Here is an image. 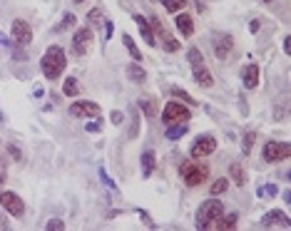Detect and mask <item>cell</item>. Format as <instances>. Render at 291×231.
<instances>
[{"label":"cell","mask_w":291,"mask_h":231,"mask_svg":"<svg viewBox=\"0 0 291 231\" xmlns=\"http://www.w3.org/2000/svg\"><path fill=\"white\" fill-rule=\"evenodd\" d=\"M65 65H67V60H65V50L58 47V45H50L47 53H45L42 60H40L42 75L47 77V80H58V77L65 72Z\"/></svg>","instance_id":"obj_1"},{"label":"cell","mask_w":291,"mask_h":231,"mask_svg":"<svg viewBox=\"0 0 291 231\" xmlns=\"http://www.w3.org/2000/svg\"><path fill=\"white\" fill-rule=\"evenodd\" d=\"M224 214V207H222V201H216V199H209V201H204L202 207H199V212H197V229H212L214 221L219 219Z\"/></svg>","instance_id":"obj_2"},{"label":"cell","mask_w":291,"mask_h":231,"mask_svg":"<svg viewBox=\"0 0 291 231\" xmlns=\"http://www.w3.org/2000/svg\"><path fill=\"white\" fill-rule=\"evenodd\" d=\"M179 174H182L187 187H199V184H204L209 179V167L202 164V162H184Z\"/></svg>","instance_id":"obj_3"},{"label":"cell","mask_w":291,"mask_h":231,"mask_svg":"<svg viewBox=\"0 0 291 231\" xmlns=\"http://www.w3.org/2000/svg\"><path fill=\"white\" fill-rule=\"evenodd\" d=\"M187 58H189V65H192V72H194V82H199L202 87H212L214 85V77L212 72L207 70V65H204V58H202V53L192 47L189 53H187Z\"/></svg>","instance_id":"obj_4"},{"label":"cell","mask_w":291,"mask_h":231,"mask_svg":"<svg viewBox=\"0 0 291 231\" xmlns=\"http://www.w3.org/2000/svg\"><path fill=\"white\" fill-rule=\"evenodd\" d=\"M261 157H264V162H269V164L286 162V159L291 157V144L289 142H266Z\"/></svg>","instance_id":"obj_5"},{"label":"cell","mask_w":291,"mask_h":231,"mask_svg":"<svg viewBox=\"0 0 291 231\" xmlns=\"http://www.w3.org/2000/svg\"><path fill=\"white\" fill-rule=\"evenodd\" d=\"M150 20V28H152V33L155 35H159V42H162V47L167 50V53H177L179 47H182V42H177L172 35H169V30L162 25V20L159 18H147Z\"/></svg>","instance_id":"obj_6"},{"label":"cell","mask_w":291,"mask_h":231,"mask_svg":"<svg viewBox=\"0 0 291 231\" xmlns=\"http://www.w3.org/2000/svg\"><path fill=\"white\" fill-rule=\"evenodd\" d=\"M189 107L182 105V102H167L164 112H162V119L164 124H177V122H189Z\"/></svg>","instance_id":"obj_7"},{"label":"cell","mask_w":291,"mask_h":231,"mask_svg":"<svg viewBox=\"0 0 291 231\" xmlns=\"http://www.w3.org/2000/svg\"><path fill=\"white\" fill-rule=\"evenodd\" d=\"M214 149H216V139L212 135H202L194 139L189 154H192V159H202V157H209Z\"/></svg>","instance_id":"obj_8"},{"label":"cell","mask_w":291,"mask_h":231,"mask_svg":"<svg viewBox=\"0 0 291 231\" xmlns=\"http://www.w3.org/2000/svg\"><path fill=\"white\" fill-rule=\"evenodd\" d=\"M0 207L10 216H22L25 214V204L15 192H0Z\"/></svg>","instance_id":"obj_9"},{"label":"cell","mask_w":291,"mask_h":231,"mask_svg":"<svg viewBox=\"0 0 291 231\" xmlns=\"http://www.w3.org/2000/svg\"><path fill=\"white\" fill-rule=\"evenodd\" d=\"M13 42L15 45H30L33 42V28L25 20H13Z\"/></svg>","instance_id":"obj_10"},{"label":"cell","mask_w":291,"mask_h":231,"mask_svg":"<svg viewBox=\"0 0 291 231\" xmlns=\"http://www.w3.org/2000/svg\"><path fill=\"white\" fill-rule=\"evenodd\" d=\"M90 42H92V33L90 28H80L72 38V55H85L90 50Z\"/></svg>","instance_id":"obj_11"},{"label":"cell","mask_w":291,"mask_h":231,"mask_svg":"<svg viewBox=\"0 0 291 231\" xmlns=\"http://www.w3.org/2000/svg\"><path fill=\"white\" fill-rule=\"evenodd\" d=\"M212 47H214V55H216V58L227 60L229 58V53H232V47H234V40L229 38V35H224V33H219V35H214Z\"/></svg>","instance_id":"obj_12"},{"label":"cell","mask_w":291,"mask_h":231,"mask_svg":"<svg viewBox=\"0 0 291 231\" xmlns=\"http://www.w3.org/2000/svg\"><path fill=\"white\" fill-rule=\"evenodd\" d=\"M70 115L72 117H92L100 115V105L97 102H72L70 105Z\"/></svg>","instance_id":"obj_13"},{"label":"cell","mask_w":291,"mask_h":231,"mask_svg":"<svg viewBox=\"0 0 291 231\" xmlns=\"http://www.w3.org/2000/svg\"><path fill=\"white\" fill-rule=\"evenodd\" d=\"M284 226V229H291V221H289V216L284 212H269V214H264V219H261V226Z\"/></svg>","instance_id":"obj_14"},{"label":"cell","mask_w":291,"mask_h":231,"mask_svg":"<svg viewBox=\"0 0 291 231\" xmlns=\"http://www.w3.org/2000/svg\"><path fill=\"white\" fill-rule=\"evenodd\" d=\"M241 82H244L247 90H254V87L259 85V65H256V62H249V65L241 70Z\"/></svg>","instance_id":"obj_15"},{"label":"cell","mask_w":291,"mask_h":231,"mask_svg":"<svg viewBox=\"0 0 291 231\" xmlns=\"http://www.w3.org/2000/svg\"><path fill=\"white\" fill-rule=\"evenodd\" d=\"M135 22H137V28H139V33H142V38H144V42L150 47H155L157 38H155V33H152V28H150V20L144 18V15H135Z\"/></svg>","instance_id":"obj_16"},{"label":"cell","mask_w":291,"mask_h":231,"mask_svg":"<svg viewBox=\"0 0 291 231\" xmlns=\"http://www.w3.org/2000/svg\"><path fill=\"white\" fill-rule=\"evenodd\" d=\"M175 25H177V30H179L184 38H192V35H194V20L189 18V15H177Z\"/></svg>","instance_id":"obj_17"},{"label":"cell","mask_w":291,"mask_h":231,"mask_svg":"<svg viewBox=\"0 0 291 231\" xmlns=\"http://www.w3.org/2000/svg\"><path fill=\"white\" fill-rule=\"evenodd\" d=\"M236 219H239L236 214H227V216L222 214V216H219V219L214 221V229H222V231H232V229H236Z\"/></svg>","instance_id":"obj_18"},{"label":"cell","mask_w":291,"mask_h":231,"mask_svg":"<svg viewBox=\"0 0 291 231\" xmlns=\"http://www.w3.org/2000/svg\"><path fill=\"white\" fill-rule=\"evenodd\" d=\"M155 164H157V159H155V152H147L142 154V176H152V172H155Z\"/></svg>","instance_id":"obj_19"},{"label":"cell","mask_w":291,"mask_h":231,"mask_svg":"<svg viewBox=\"0 0 291 231\" xmlns=\"http://www.w3.org/2000/svg\"><path fill=\"white\" fill-rule=\"evenodd\" d=\"M167 139H179L187 135V122H177V124H167Z\"/></svg>","instance_id":"obj_20"},{"label":"cell","mask_w":291,"mask_h":231,"mask_svg":"<svg viewBox=\"0 0 291 231\" xmlns=\"http://www.w3.org/2000/svg\"><path fill=\"white\" fill-rule=\"evenodd\" d=\"M127 77H130L132 82H137V85H142V82L147 80V72H144V70H142L137 62H132V65L127 67Z\"/></svg>","instance_id":"obj_21"},{"label":"cell","mask_w":291,"mask_h":231,"mask_svg":"<svg viewBox=\"0 0 291 231\" xmlns=\"http://www.w3.org/2000/svg\"><path fill=\"white\" fill-rule=\"evenodd\" d=\"M229 172H232L236 187H244V184H247V174H244V167H241L239 162H234L232 167H229Z\"/></svg>","instance_id":"obj_22"},{"label":"cell","mask_w":291,"mask_h":231,"mask_svg":"<svg viewBox=\"0 0 291 231\" xmlns=\"http://www.w3.org/2000/svg\"><path fill=\"white\" fill-rule=\"evenodd\" d=\"M139 107H142V112H144V115L155 119V115H157V102L152 99V97H142V99H139Z\"/></svg>","instance_id":"obj_23"},{"label":"cell","mask_w":291,"mask_h":231,"mask_svg":"<svg viewBox=\"0 0 291 231\" xmlns=\"http://www.w3.org/2000/svg\"><path fill=\"white\" fill-rule=\"evenodd\" d=\"M122 42H125V47L130 50V55L135 58V62H142V53H139V47L135 45V40H132V35H122Z\"/></svg>","instance_id":"obj_24"},{"label":"cell","mask_w":291,"mask_h":231,"mask_svg":"<svg viewBox=\"0 0 291 231\" xmlns=\"http://www.w3.org/2000/svg\"><path fill=\"white\" fill-rule=\"evenodd\" d=\"M172 97H175V99H179L182 105H189V107H192V105H197V99H194L189 92H184L182 87H172Z\"/></svg>","instance_id":"obj_25"},{"label":"cell","mask_w":291,"mask_h":231,"mask_svg":"<svg viewBox=\"0 0 291 231\" xmlns=\"http://www.w3.org/2000/svg\"><path fill=\"white\" fill-rule=\"evenodd\" d=\"M62 92H65L67 97H75V95H78V92H80L78 80H75V77H67V80H65V85H62Z\"/></svg>","instance_id":"obj_26"},{"label":"cell","mask_w":291,"mask_h":231,"mask_svg":"<svg viewBox=\"0 0 291 231\" xmlns=\"http://www.w3.org/2000/svg\"><path fill=\"white\" fill-rule=\"evenodd\" d=\"M162 5H164V10H169V13H179V10L187 5V0H162Z\"/></svg>","instance_id":"obj_27"},{"label":"cell","mask_w":291,"mask_h":231,"mask_svg":"<svg viewBox=\"0 0 291 231\" xmlns=\"http://www.w3.org/2000/svg\"><path fill=\"white\" fill-rule=\"evenodd\" d=\"M227 189H229V182H227V179H216L209 192H212V196H219V194H224Z\"/></svg>","instance_id":"obj_28"},{"label":"cell","mask_w":291,"mask_h":231,"mask_svg":"<svg viewBox=\"0 0 291 231\" xmlns=\"http://www.w3.org/2000/svg\"><path fill=\"white\" fill-rule=\"evenodd\" d=\"M254 139H256V135H254L252 130H247V135H244V144H241V152H244V154H252Z\"/></svg>","instance_id":"obj_29"},{"label":"cell","mask_w":291,"mask_h":231,"mask_svg":"<svg viewBox=\"0 0 291 231\" xmlns=\"http://www.w3.org/2000/svg\"><path fill=\"white\" fill-rule=\"evenodd\" d=\"M75 22H78V20H75V15H72V13H67V15L62 18V22L58 25V33H60V30H67V28H72Z\"/></svg>","instance_id":"obj_30"},{"label":"cell","mask_w":291,"mask_h":231,"mask_svg":"<svg viewBox=\"0 0 291 231\" xmlns=\"http://www.w3.org/2000/svg\"><path fill=\"white\" fill-rule=\"evenodd\" d=\"M87 20H90V22H95V25H100V22H105V20H102V10H100V8H95V10H90V13H87Z\"/></svg>","instance_id":"obj_31"},{"label":"cell","mask_w":291,"mask_h":231,"mask_svg":"<svg viewBox=\"0 0 291 231\" xmlns=\"http://www.w3.org/2000/svg\"><path fill=\"white\" fill-rule=\"evenodd\" d=\"M100 179H102V182H105L110 189H117V184L112 182V179H110V176H107V172H105V169H100Z\"/></svg>","instance_id":"obj_32"},{"label":"cell","mask_w":291,"mask_h":231,"mask_svg":"<svg viewBox=\"0 0 291 231\" xmlns=\"http://www.w3.org/2000/svg\"><path fill=\"white\" fill-rule=\"evenodd\" d=\"M122 119H125V115H122L119 110H112V115H110V122H112V124H122Z\"/></svg>","instance_id":"obj_33"},{"label":"cell","mask_w":291,"mask_h":231,"mask_svg":"<svg viewBox=\"0 0 291 231\" xmlns=\"http://www.w3.org/2000/svg\"><path fill=\"white\" fill-rule=\"evenodd\" d=\"M45 229H50V231H53V229H65V224H62V221H60V219H53V221H47V226H45Z\"/></svg>","instance_id":"obj_34"},{"label":"cell","mask_w":291,"mask_h":231,"mask_svg":"<svg viewBox=\"0 0 291 231\" xmlns=\"http://www.w3.org/2000/svg\"><path fill=\"white\" fill-rule=\"evenodd\" d=\"M8 152H10V157H13V159H22V152H20L18 147H15V144H10V147H8Z\"/></svg>","instance_id":"obj_35"},{"label":"cell","mask_w":291,"mask_h":231,"mask_svg":"<svg viewBox=\"0 0 291 231\" xmlns=\"http://www.w3.org/2000/svg\"><path fill=\"white\" fill-rule=\"evenodd\" d=\"M100 130H102V124H100V122H90V124H87V132H100Z\"/></svg>","instance_id":"obj_36"},{"label":"cell","mask_w":291,"mask_h":231,"mask_svg":"<svg viewBox=\"0 0 291 231\" xmlns=\"http://www.w3.org/2000/svg\"><path fill=\"white\" fill-rule=\"evenodd\" d=\"M264 194H269V196H276V194H279V187H276V184H269V187L264 189Z\"/></svg>","instance_id":"obj_37"},{"label":"cell","mask_w":291,"mask_h":231,"mask_svg":"<svg viewBox=\"0 0 291 231\" xmlns=\"http://www.w3.org/2000/svg\"><path fill=\"white\" fill-rule=\"evenodd\" d=\"M110 35H112V22L105 20V38H110Z\"/></svg>","instance_id":"obj_38"},{"label":"cell","mask_w":291,"mask_h":231,"mask_svg":"<svg viewBox=\"0 0 291 231\" xmlns=\"http://www.w3.org/2000/svg\"><path fill=\"white\" fill-rule=\"evenodd\" d=\"M259 28H261L259 20H252V22H249V30H252V33H259Z\"/></svg>","instance_id":"obj_39"},{"label":"cell","mask_w":291,"mask_h":231,"mask_svg":"<svg viewBox=\"0 0 291 231\" xmlns=\"http://www.w3.org/2000/svg\"><path fill=\"white\" fill-rule=\"evenodd\" d=\"M284 53H286V55H289V53H291V38H286V40H284Z\"/></svg>","instance_id":"obj_40"},{"label":"cell","mask_w":291,"mask_h":231,"mask_svg":"<svg viewBox=\"0 0 291 231\" xmlns=\"http://www.w3.org/2000/svg\"><path fill=\"white\" fill-rule=\"evenodd\" d=\"M3 45H8V38H5V35L0 33V47H3Z\"/></svg>","instance_id":"obj_41"},{"label":"cell","mask_w":291,"mask_h":231,"mask_svg":"<svg viewBox=\"0 0 291 231\" xmlns=\"http://www.w3.org/2000/svg\"><path fill=\"white\" fill-rule=\"evenodd\" d=\"M3 182H5V174L0 172V184H3Z\"/></svg>","instance_id":"obj_42"},{"label":"cell","mask_w":291,"mask_h":231,"mask_svg":"<svg viewBox=\"0 0 291 231\" xmlns=\"http://www.w3.org/2000/svg\"><path fill=\"white\" fill-rule=\"evenodd\" d=\"M72 3H75V5H78V3H85V0H72Z\"/></svg>","instance_id":"obj_43"},{"label":"cell","mask_w":291,"mask_h":231,"mask_svg":"<svg viewBox=\"0 0 291 231\" xmlns=\"http://www.w3.org/2000/svg\"><path fill=\"white\" fill-rule=\"evenodd\" d=\"M3 119H5V115H3V112H0V122H3Z\"/></svg>","instance_id":"obj_44"}]
</instances>
